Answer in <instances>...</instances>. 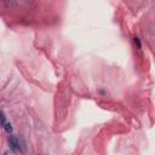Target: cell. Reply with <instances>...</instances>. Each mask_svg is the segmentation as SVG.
I'll return each instance as SVG.
<instances>
[{"label": "cell", "instance_id": "6da1fadb", "mask_svg": "<svg viewBox=\"0 0 155 155\" xmlns=\"http://www.w3.org/2000/svg\"><path fill=\"white\" fill-rule=\"evenodd\" d=\"M9 145H10V149L15 153L19 151V153H23L25 150V144L23 142L22 138H18L17 136H9Z\"/></svg>", "mask_w": 155, "mask_h": 155}, {"label": "cell", "instance_id": "7a4b0ae2", "mask_svg": "<svg viewBox=\"0 0 155 155\" xmlns=\"http://www.w3.org/2000/svg\"><path fill=\"white\" fill-rule=\"evenodd\" d=\"M6 124V116H5V114H4V112H1L0 110V125H1L3 127H4V125Z\"/></svg>", "mask_w": 155, "mask_h": 155}, {"label": "cell", "instance_id": "3957f363", "mask_svg": "<svg viewBox=\"0 0 155 155\" xmlns=\"http://www.w3.org/2000/svg\"><path fill=\"white\" fill-rule=\"evenodd\" d=\"M4 129H5V131H6L7 133H11V132H12V125H11L10 122H6V124H5Z\"/></svg>", "mask_w": 155, "mask_h": 155}, {"label": "cell", "instance_id": "277c9868", "mask_svg": "<svg viewBox=\"0 0 155 155\" xmlns=\"http://www.w3.org/2000/svg\"><path fill=\"white\" fill-rule=\"evenodd\" d=\"M133 41H135V44L137 45V47H138V49H141V47H142L141 41H139V39H138V38H133Z\"/></svg>", "mask_w": 155, "mask_h": 155}]
</instances>
